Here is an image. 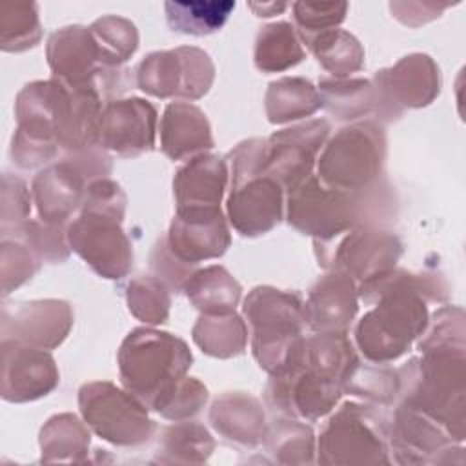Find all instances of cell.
Masks as SVG:
<instances>
[{
	"mask_svg": "<svg viewBox=\"0 0 466 466\" xmlns=\"http://www.w3.org/2000/svg\"><path fill=\"white\" fill-rule=\"evenodd\" d=\"M366 304H377L355 328V340L370 362L388 364L404 355L428 328L426 300H446V286L437 275L388 269L360 282Z\"/></svg>",
	"mask_w": 466,
	"mask_h": 466,
	"instance_id": "obj_1",
	"label": "cell"
},
{
	"mask_svg": "<svg viewBox=\"0 0 466 466\" xmlns=\"http://www.w3.org/2000/svg\"><path fill=\"white\" fill-rule=\"evenodd\" d=\"M393 204L390 186L382 180L362 191H339L311 175L288 193L286 215L300 233L328 240L357 226L373 228L391 217Z\"/></svg>",
	"mask_w": 466,
	"mask_h": 466,
	"instance_id": "obj_2",
	"label": "cell"
},
{
	"mask_svg": "<svg viewBox=\"0 0 466 466\" xmlns=\"http://www.w3.org/2000/svg\"><path fill=\"white\" fill-rule=\"evenodd\" d=\"M191 362V351L182 339L149 328L133 329L118 351L122 384L147 410H155L186 377Z\"/></svg>",
	"mask_w": 466,
	"mask_h": 466,
	"instance_id": "obj_3",
	"label": "cell"
},
{
	"mask_svg": "<svg viewBox=\"0 0 466 466\" xmlns=\"http://www.w3.org/2000/svg\"><path fill=\"white\" fill-rule=\"evenodd\" d=\"M242 311L257 362L271 377L279 375L302 339L304 302L297 293L258 286L246 297Z\"/></svg>",
	"mask_w": 466,
	"mask_h": 466,
	"instance_id": "obj_4",
	"label": "cell"
},
{
	"mask_svg": "<svg viewBox=\"0 0 466 466\" xmlns=\"http://www.w3.org/2000/svg\"><path fill=\"white\" fill-rule=\"evenodd\" d=\"M386 137L373 122L342 127L324 146L317 178L331 189L362 191L380 180Z\"/></svg>",
	"mask_w": 466,
	"mask_h": 466,
	"instance_id": "obj_5",
	"label": "cell"
},
{
	"mask_svg": "<svg viewBox=\"0 0 466 466\" xmlns=\"http://www.w3.org/2000/svg\"><path fill=\"white\" fill-rule=\"evenodd\" d=\"M47 62L55 80L71 89H95L102 98L122 91L120 67L106 66L89 27L67 25L47 40Z\"/></svg>",
	"mask_w": 466,
	"mask_h": 466,
	"instance_id": "obj_6",
	"label": "cell"
},
{
	"mask_svg": "<svg viewBox=\"0 0 466 466\" xmlns=\"http://www.w3.org/2000/svg\"><path fill=\"white\" fill-rule=\"evenodd\" d=\"M78 404L87 426L113 444L137 446L155 431L147 408L133 393L111 382L84 384L78 391Z\"/></svg>",
	"mask_w": 466,
	"mask_h": 466,
	"instance_id": "obj_7",
	"label": "cell"
},
{
	"mask_svg": "<svg viewBox=\"0 0 466 466\" xmlns=\"http://www.w3.org/2000/svg\"><path fill=\"white\" fill-rule=\"evenodd\" d=\"M319 264L360 282L391 268L402 253L399 238L371 226H357L328 240H315Z\"/></svg>",
	"mask_w": 466,
	"mask_h": 466,
	"instance_id": "obj_8",
	"label": "cell"
},
{
	"mask_svg": "<svg viewBox=\"0 0 466 466\" xmlns=\"http://www.w3.org/2000/svg\"><path fill=\"white\" fill-rule=\"evenodd\" d=\"M120 224L116 215L82 206L66 231L69 248L104 279H122L133 266L131 242Z\"/></svg>",
	"mask_w": 466,
	"mask_h": 466,
	"instance_id": "obj_9",
	"label": "cell"
},
{
	"mask_svg": "<svg viewBox=\"0 0 466 466\" xmlns=\"http://www.w3.org/2000/svg\"><path fill=\"white\" fill-rule=\"evenodd\" d=\"M215 75L208 53L197 47H177L147 55L137 67V86L153 96L197 100L211 87Z\"/></svg>",
	"mask_w": 466,
	"mask_h": 466,
	"instance_id": "obj_10",
	"label": "cell"
},
{
	"mask_svg": "<svg viewBox=\"0 0 466 466\" xmlns=\"http://www.w3.org/2000/svg\"><path fill=\"white\" fill-rule=\"evenodd\" d=\"M386 424L370 406L346 402L326 424L319 441L322 462H388Z\"/></svg>",
	"mask_w": 466,
	"mask_h": 466,
	"instance_id": "obj_11",
	"label": "cell"
},
{
	"mask_svg": "<svg viewBox=\"0 0 466 466\" xmlns=\"http://www.w3.org/2000/svg\"><path fill=\"white\" fill-rule=\"evenodd\" d=\"M375 113L384 120L397 118L404 107L428 106L441 87L439 67L428 55H410L373 78Z\"/></svg>",
	"mask_w": 466,
	"mask_h": 466,
	"instance_id": "obj_12",
	"label": "cell"
},
{
	"mask_svg": "<svg viewBox=\"0 0 466 466\" xmlns=\"http://www.w3.org/2000/svg\"><path fill=\"white\" fill-rule=\"evenodd\" d=\"M329 133L326 120H311L273 133L266 140V153L258 175L277 180L288 193L311 177L315 157Z\"/></svg>",
	"mask_w": 466,
	"mask_h": 466,
	"instance_id": "obj_13",
	"label": "cell"
},
{
	"mask_svg": "<svg viewBox=\"0 0 466 466\" xmlns=\"http://www.w3.org/2000/svg\"><path fill=\"white\" fill-rule=\"evenodd\" d=\"M157 111L142 98L109 100L98 122V146L118 157H137L155 146Z\"/></svg>",
	"mask_w": 466,
	"mask_h": 466,
	"instance_id": "obj_14",
	"label": "cell"
},
{
	"mask_svg": "<svg viewBox=\"0 0 466 466\" xmlns=\"http://www.w3.org/2000/svg\"><path fill=\"white\" fill-rule=\"evenodd\" d=\"M166 242L177 258L195 266L224 255L231 238L220 208H187L177 209Z\"/></svg>",
	"mask_w": 466,
	"mask_h": 466,
	"instance_id": "obj_15",
	"label": "cell"
},
{
	"mask_svg": "<svg viewBox=\"0 0 466 466\" xmlns=\"http://www.w3.org/2000/svg\"><path fill=\"white\" fill-rule=\"evenodd\" d=\"M73 326V311L62 300H33L2 308V340L27 346L56 348Z\"/></svg>",
	"mask_w": 466,
	"mask_h": 466,
	"instance_id": "obj_16",
	"label": "cell"
},
{
	"mask_svg": "<svg viewBox=\"0 0 466 466\" xmlns=\"http://www.w3.org/2000/svg\"><path fill=\"white\" fill-rule=\"evenodd\" d=\"M284 215V189L268 175H251L229 184L228 217L244 237L273 229Z\"/></svg>",
	"mask_w": 466,
	"mask_h": 466,
	"instance_id": "obj_17",
	"label": "cell"
},
{
	"mask_svg": "<svg viewBox=\"0 0 466 466\" xmlns=\"http://www.w3.org/2000/svg\"><path fill=\"white\" fill-rule=\"evenodd\" d=\"M2 397L9 402L40 399L58 384L56 364L42 348L2 340Z\"/></svg>",
	"mask_w": 466,
	"mask_h": 466,
	"instance_id": "obj_18",
	"label": "cell"
},
{
	"mask_svg": "<svg viewBox=\"0 0 466 466\" xmlns=\"http://www.w3.org/2000/svg\"><path fill=\"white\" fill-rule=\"evenodd\" d=\"M359 291L350 275L329 269L309 289L304 302L306 326L317 333H348L357 313Z\"/></svg>",
	"mask_w": 466,
	"mask_h": 466,
	"instance_id": "obj_19",
	"label": "cell"
},
{
	"mask_svg": "<svg viewBox=\"0 0 466 466\" xmlns=\"http://www.w3.org/2000/svg\"><path fill=\"white\" fill-rule=\"evenodd\" d=\"M229 180L228 162L217 155L200 153L184 164L173 180L177 209L220 208Z\"/></svg>",
	"mask_w": 466,
	"mask_h": 466,
	"instance_id": "obj_20",
	"label": "cell"
},
{
	"mask_svg": "<svg viewBox=\"0 0 466 466\" xmlns=\"http://www.w3.org/2000/svg\"><path fill=\"white\" fill-rule=\"evenodd\" d=\"M160 146L171 160L213 147V137L206 115L187 102L169 104L160 122Z\"/></svg>",
	"mask_w": 466,
	"mask_h": 466,
	"instance_id": "obj_21",
	"label": "cell"
},
{
	"mask_svg": "<svg viewBox=\"0 0 466 466\" xmlns=\"http://www.w3.org/2000/svg\"><path fill=\"white\" fill-rule=\"evenodd\" d=\"M211 424L226 439L255 446L266 437L264 411L260 402L242 391H229L213 402Z\"/></svg>",
	"mask_w": 466,
	"mask_h": 466,
	"instance_id": "obj_22",
	"label": "cell"
},
{
	"mask_svg": "<svg viewBox=\"0 0 466 466\" xmlns=\"http://www.w3.org/2000/svg\"><path fill=\"white\" fill-rule=\"evenodd\" d=\"M184 291L191 304L206 315H224L235 311L242 289L222 266H209L191 273Z\"/></svg>",
	"mask_w": 466,
	"mask_h": 466,
	"instance_id": "obj_23",
	"label": "cell"
},
{
	"mask_svg": "<svg viewBox=\"0 0 466 466\" xmlns=\"http://www.w3.org/2000/svg\"><path fill=\"white\" fill-rule=\"evenodd\" d=\"M320 95L309 80L284 76L269 84L266 113L271 124H286L313 115L320 107Z\"/></svg>",
	"mask_w": 466,
	"mask_h": 466,
	"instance_id": "obj_24",
	"label": "cell"
},
{
	"mask_svg": "<svg viewBox=\"0 0 466 466\" xmlns=\"http://www.w3.org/2000/svg\"><path fill=\"white\" fill-rule=\"evenodd\" d=\"M166 18L175 33L206 36L217 33L235 9L231 0H197V2H166Z\"/></svg>",
	"mask_w": 466,
	"mask_h": 466,
	"instance_id": "obj_25",
	"label": "cell"
},
{
	"mask_svg": "<svg viewBox=\"0 0 466 466\" xmlns=\"http://www.w3.org/2000/svg\"><path fill=\"white\" fill-rule=\"evenodd\" d=\"M304 58L302 42L289 22L262 27L255 40V66L264 73L284 71Z\"/></svg>",
	"mask_w": 466,
	"mask_h": 466,
	"instance_id": "obj_26",
	"label": "cell"
},
{
	"mask_svg": "<svg viewBox=\"0 0 466 466\" xmlns=\"http://www.w3.org/2000/svg\"><path fill=\"white\" fill-rule=\"evenodd\" d=\"M193 340L204 353L228 359L244 351L248 328L235 311L224 315L204 313L193 328Z\"/></svg>",
	"mask_w": 466,
	"mask_h": 466,
	"instance_id": "obj_27",
	"label": "cell"
},
{
	"mask_svg": "<svg viewBox=\"0 0 466 466\" xmlns=\"http://www.w3.org/2000/svg\"><path fill=\"white\" fill-rule=\"evenodd\" d=\"M320 104L339 120H355L375 109L373 84L364 78H322Z\"/></svg>",
	"mask_w": 466,
	"mask_h": 466,
	"instance_id": "obj_28",
	"label": "cell"
},
{
	"mask_svg": "<svg viewBox=\"0 0 466 466\" xmlns=\"http://www.w3.org/2000/svg\"><path fill=\"white\" fill-rule=\"evenodd\" d=\"M319 64L333 75V78H346L364 66V49L359 40L344 31L331 29L315 36L309 46Z\"/></svg>",
	"mask_w": 466,
	"mask_h": 466,
	"instance_id": "obj_29",
	"label": "cell"
},
{
	"mask_svg": "<svg viewBox=\"0 0 466 466\" xmlns=\"http://www.w3.org/2000/svg\"><path fill=\"white\" fill-rule=\"evenodd\" d=\"M344 391L370 402L390 404L399 395V371L379 362L362 364L357 359L342 380Z\"/></svg>",
	"mask_w": 466,
	"mask_h": 466,
	"instance_id": "obj_30",
	"label": "cell"
},
{
	"mask_svg": "<svg viewBox=\"0 0 466 466\" xmlns=\"http://www.w3.org/2000/svg\"><path fill=\"white\" fill-rule=\"evenodd\" d=\"M89 29L100 47L106 66L120 67L138 47L137 27L126 18L109 15L95 20Z\"/></svg>",
	"mask_w": 466,
	"mask_h": 466,
	"instance_id": "obj_31",
	"label": "cell"
},
{
	"mask_svg": "<svg viewBox=\"0 0 466 466\" xmlns=\"http://www.w3.org/2000/svg\"><path fill=\"white\" fill-rule=\"evenodd\" d=\"M42 27L36 4L0 7V44L4 51H25L40 42Z\"/></svg>",
	"mask_w": 466,
	"mask_h": 466,
	"instance_id": "obj_32",
	"label": "cell"
},
{
	"mask_svg": "<svg viewBox=\"0 0 466 466\" xmlns=\"http://www.w3.org/2000/svg\"><path fill=\"white\" fill-rule=\"evenodd\" d=\"M129 311L146 324H162L169 313V293L157 277H138L127 286Z\"/></svg>",
	"mask_w": 466,
	"mask_h": 466,
	"instance_id": "obj_33",
	"label": "cell"
},
{
	"mask_svg": "<svg viewBox=\"0 0 466 466\" xmlns=\"http://www.w3.org/2000/svg\"><path fill=\"white\" fill-rule=\"evenodd\" d=\"M291 7L299 38L306 47L315 36L337 27L348 11L346 2H295Z\"/></svg>",
	"mask_w": 466,
	"mask_h": 466,
	"instance_id": "obj_34",
	"label": "cell"
},
{
	"mask_svg": "<svg viewBox=\"0 0 466 466\" xmlns=\"http://www.w3.org/2000/svg\"><path fill=\"white\" fill-rule=\"evenodd\" d=\"M15 238L24 240L40 260L47 262H62L67 258L69 249L66 244L67 235L64 231V224H47L44 220H25L18 228L13 229Z\"/></svg>",
	"mask_w": 466,
	"mask_h": 466,
	"instance_id": "obj_35",
	"label": "cell"
},
{
	"mask_svg": "<svg viewBox=\"0 0 466 466\" xmlns=\"http://www.w3.org/2000/svg\"><path fill=\"white\" fill-rule=\"evenodd\" d=\"M44 451H86L89 446V433L84 424L69 413L56 415L47 420L40 435Z\"/></svg>",
	"mask_w": 466,
	"mask_h": 466,
	"instance_id": "obj_36",
	"label": "cell"
},
{
	"mask_svg": "<svg viewBox=\"0 0 466 466\" xmlns=\"http://www.w3.org/2000/svg\"><path fill=\"white\" fill-rule=\"evenodd\" d=\"M208 400V390L197 379L184 377L155 408L160 415L173 420L193 417Z\"/></svg>",
	"mask_w": 466,
	"mask_h": 466,
	"instance_id": "obj_37",
	"label": "cell"
},
{
	"mask_svg": "<svg viewBox=\"0 0 466 466\" xmlns=\"http://www.w3.org/2000/svg\"><path fill=\"white\" fill-rule=\"evenodd\" d=\"M2 258L15 264H2L4 295L29 280L40 266V257L20 238L2 240Z\"/></svg>",
	"mask_w": 466,
	"mask_h": 466,
	"instance_id": "obj_38",
	"label": "cell"
},
{
	"mask_svg": "<svg viewBox=\"0 0 466 466\" xmlns=\"http://www.w3.org/2000/svg\"><path fill=\"white\" fill-rule=\"evenodd\" d=\"M213 441L209 433L200 426L193 422H182L175 424L164 430L162 441H160V451H177V453H200V451H211Z\"/></svg>",
	"mask_w": 466,
	"mask_h": 466,
	"instance_id": "obj_39",
	"label": "cell"
},
{
	"mask_svg": "<svg viewBox=\"0 0 466 466\" xmlns=\"http://www.w3.org/2000/svg\"><path fill=\"white\" fill-rule=\"evenodd\" d=\"M151 269L155 277L173 291L184 289L186 280L191 277V264L182 262L171 253L166 237L160 238L151 251Z\"/></svg>",
	"mask_w": 466,
	"mask_h": 466,
	"instance_id": "obj_40",
	"label": "cell"
},
{
	"mask_svg": "<svg viewBox=\"0 0 466 466\" xmlns=\"http://www.w3.org/2000/svg\"><path fill=\"white\" fill-rule=\"evenodd\" d=\"M31 211V198L24 180L4 175L2 187V231L7 228H18L27 220Z\"/></svg>",
	"mask_w": 466,
	"mask_h": 466,
	"instance_id": "obj_41",
	"label": "cell"
},
{
	"mask_svg": "<svg viewBox=\"0 0 466 466\" xmlns=\"http://www.w3.org/2000/svg\"><path fill=\"white\" fill-rule=\"evenodd\" d=\"M249 7L251 11L257 15V16H273V15H279L282 11H286L288 7H291V4L288 2H249Z\"/></svg>",
	"mask_w": 466,
	"mask_h": 466,
	"instance_id": "obj_42",
	"label": "cell"
}]
</instances>
